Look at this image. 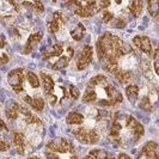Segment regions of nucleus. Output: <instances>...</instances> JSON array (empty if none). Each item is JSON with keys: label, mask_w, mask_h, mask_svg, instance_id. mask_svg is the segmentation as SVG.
Returning a JSON list of instances; mask_svg holds the SVG:
<instances>
[{"label": "nucleus", "mask_w": 159, "mask_h": 159, "mask_svg": "<svg viewBox=\"0 0 159 159\" xmlns=\"http://www.w3.org/2000/svg\"><path fill=\"white\" fill-rule=\"evenodd\" d=\"M97 54L101 61L105 65H114L119 62L121 56L132 53V49L120 37L112 35L111 32L103 34L97 41Z\"/></svg>", "instance_id": "nucleus-1"}, {"label": "nucleus", "mask_w": 159, "mask_h": 159, "mask_svg": "<svg viewBox=\"0 0 159 159\" xmlns=\"http://www.w3.org/2000/svg\"><path fill=\"white\" fill-rule=\"evenodd\" d=\"M99 86L103 89L105 95H107L105 98L99 99V101L97 102V104H98L99 107H115V105H117V104L122 103L123 97L121 95V92L112 85L111 83H109V80L104 81L103 84L99 85Z\"/></svg>", "instance_id": "nucleus-2"}, {"label": "nucleus", "mask_w": 159, "mask_h": 159, "mask_svg": "<svg viewBox=\"0 0 159 159\" xmlns=\"http://www.w3.org/2000/svg\"><path fill=\"white\" fill-rule=\"evenodd\" d=\"M73 4L79 6L74 11V13L80 17L86 18V17H92L101 10H105L110 5V1H101V2H96V1H84V2L73 1Z\"/></svg>", "instance_id": "nucleus-3"}, {"label": "nucleus", "mask_w": 159, "mask_h": 159, "mask_svg": "<svg viewBox=\"0 0 159 159\" xmlns=\"http://www.w3.org/2000/svg\"><path fill=\"white\" fill-rule=\"evenodd\" d=\"M73 135L78 141L85 145H92V143H98L99 140V135L97 134V132L93 129H89V128H78L73 130Z\"/></svg>", "instance_id": "nucleus-4"}, {"label": "nucleus", "mask_w": 159, "mask_h": 159, "mask_svg": "<svg viewBox=\"0 0 159 159\" xmlns=\"http://www.w3.org/2000/svg\"><path fill=\"white\" fill-rule=\"evenodd\" d=\"M47 147L52 152L55 153H74V145L64 138H57L54 140H50L47 143Z\"/></svg>", "instance_id": "nucleus-5"}, {"label": "nucleus", "mask_w": 159, "mask_h": 159, "mask_svg": "<svg viewBox=\"0 0 159 159\" xmlns=\"http://www.w3.org/2000/svg\"><path fill=\"white\" fill-rule=\"evenodd\" d=\"M25 79V71L24 68H17L8 73L7 83L13 91L16 92H22L23 91V83Z\"/></svg>", "instance_id": "nucleus-6"}, {"label": "nucleus", "mask_w": 159, "mask_h": 159, "mask_svg": "<svg viewBox=\"0 0 159 159\" xmlns=\"http://www.w3.org/2000/svg\"><path fill=\"white\" fill-rule=\"evenodd\" d=\"M105 70L110 72L111 74H114L121 84H128L133 79V73L130 71H127V70H122L121 67H119V64L105 65Z\"/></svg>", "instance_id": "nucleus-7"}, {"label": "nucleus", "mask_w": 159, "mask_h": 159, "mask_svg": "<svg viewBox=\"0 0 159 159\" xmlns=\"http://www.w3.org/2000/svg\"><path fill=\"white\" fill-rule=\"evenodd\" d=\"M92 57H93V48L91 46H85L83 48V50L80 52L78 59H77V68H78V71L85 70L89 65L92 62Z\"/></svg>", "instance_id": "nucleus-8"}, {"label": "nucleus", "mask_w": 159, "mask_h": 159, "mask_svg": "<svg viewBox=\"0 0 159 159\" xmlns=\"http://www.w3.org/2000/svg\"><path fill=\"white\" fill-rule=\"evenodd\" d=\"M133 43L138 49H140L143 54L151 55L152 54V43L147 36H135L133 39Z\"/></svg>", "instance_id": "nucleus-9"}, {"label": "nucleus", "mask_w": 159, "mask_h": 159, "mask_svg": "<svg viewBox=\"0 0 159 159\" xmlns=\"http://www.w3.org/2000/svg\"><path fill=\"white\" fill-rule=\"evenodd\" d=\"M127 126L132 129L135 140H140L145 134V129H143V125L140 122H138L133 116H128L127 117Z\"/></svg>", "instance_id": "nucleus-10"}, {"label": "nucleus", "mask_w": 159, "mask_h": 159, "mask_svg": "<svg viewBox=\"0 0 159 159\" xmlns=\"http://www.w3.org/2000/svg\"><path fill=\"white\" fill-rule=\"evenodd\" d=\"M42 36H43L42 32H35V34H31V35L29 36L28 41H26L25 46H24L23 54H30L32 50L39 46V43H40L41 40H42Z\"/></svg>", "instance_id": "nucleus-11"}, {"label": "nucleus", "mask_w": 159, "mask_h": 159, "mask_svg": "<svg viewBox=\"0 0 159 159\" xmlns=\"http://www.w3.org/2000/svg\"><path fill=\"white\" fill-rule=\"evenodd\" d=\"M64 23V17H62V13L60 12V11H57L55 12L54 15H53V18H52V20H49L48 22V30L50 32H53V34H55L60 30V28H61V25Z\"/></svg>", "instance_id": "nucleus-12"}, {"label": "nucleus", "mask_w": 159, "mask_h": 159, "mask_svg": "<svg viewBox=\"0 0 159 159\" xmlns=\"http://www.w3.org/2000/svg\"><path fill=\"white\" fill-rule=\"evenodd\" d=\"M157 148L158 145L154 141H148L145 143V146L143 147V154L145 156L146 159H159L158 153H157Z\"/></svg>", "instance_id": "nucleus-13"}, {"label": "nucleus", "mask_w": 159, "mask_h": 159, "mask_svg": "<svg viewBox=\"0 0 159 159\" xmlns=\"http://www.w3.org/2000/svg\"><path fill=\"white\" fill-rule=\"evenodd\" d=\"M24 102L28 103L32 109H35L36 111H42L44 108V99L41 97H30V96H25L23 98Z\"/></svg>", "instance_id": "nucleus-14"}, {"label": "nucleus", "mask_w": 159, "mask_h": 159, "mask_svg": "<svg viewBox=\"0 0 159 159\" xmlns=\"http://www.w3.org/2000/svg\"><path fill=\"white\" fill-rule=\"evenodd\" d=\"M67 52H68V55H64V56H60L59 57V60L56 61L55 64L53 65V70H55V71H59V70H62L65 67H67V65L70 62V60H71V57L73 56V49L71 47L67 48Z\"/></svg>", "instance_id": "nucleus-15"}, {"label": "nucleus", "mask_w": 159, "mask_h": 159, "mask_svg": "<svg viewBox=\"0 0 159 159\" xmlns=\"http://www.w3.org/2000/svg\"><path fill=\"white\" fill-rule=\"evenodd\" d=\"M40 75H41V80H42V85H43L44 92L47 93V96L52 95V91L54 89V80H53V78L49 74L44 73V72H41Z\"/></svg>", "instance_id": "nucleus-16"}, {"label": "nucleus", "mask_w": 159, "mask_h": 159, "mask_svg": "<svg viewBox=\"0 0 159 159\" xmlns=\"http://www.w3.org/2000/svg\"><path fill=\"white\" fill-rule=\"evenodd\" d=\"M64 53V46L61 43H56L54 44L50 50H44L43 52V59H49L53 56H61Z\"/></svg>", "instance_id": "nucleus-17"}, {"label": "nucleus", "mask_w": 159, "mask_h": 159, "mask_svg": "<svg viewBox=\"0 0 159 159\" xmlns=\"http://www.w3.org/2000/svg\"><path fill=\"white\" fill-rule=\"evenodd\" d=\"M20 112L24 114V116H25V122H26L28 125H42V121H41L36 115H34L30 110H28L26 108L20 107Z\"/></svg>", "instance_id": "nucleus-18"}, {"label": "nucleus", "mask_w": 159, "mask_h": 159, "mask_svg": "<svg viewBox=\"0 0 159 159\" xmlns=\"http://www.w3.org/2000/svg\"><path fill=\"white\" fill-rule=\"evenodd\" d=\"M13 145L16 147L17 152L19 154H24V150H25V143H24V135L22 133H13V138H12Z\"/></svg>", "instance_id": "nucleus-19"}, {"label": "nucleus", "mask_w": 159, "mask_h": 159, "mask_svg": "<svg viewBox=\"0 0 159 159\" xmlns=\"http://www.w3.org/2000/svg\"><path fill=\"white\" fill-rule=\"evenodd\" d=\"M20 107L18 103H13L8 107L7 109L5 110V114H6V117L10 120H16L18 119L19 114H20Z\"/></svg>", "instance_id": "nucleus-20"}, {"label": "nucleus", "mask_w": 159, "mask_h": 159, "mask_svg": "<svg viewBox=\"0 0 159 159\" xmlns=\"http://www.w3.org/2000/svg\"><path fill=\"white\" fill-rule=\"evenodd\" d=\"M84 121V116L80 114V112L77 111H72L67 115L66 117V122L68 125H81Z\"/></svg>", "instance_id": "nucleus-21"}, {"label": "nucleus", "mask_w": 159, "mask_h": 159, "mask_svg": "<svg viewBox=\"0 0 159 159\" xmlns=\"http://www.w3.org/2000/svg\"><path fill=\"white\" fill-rule=\"evenodd\" d=\"M126 95H127L129 102L134 104L138 99V95H139V86L136 85H128L126 88Z\"/></svg>", "instance_id": "nucleus-22"}, {"label": "nucleus", "mask_w": 159, "mask_h": 159, "mask_svg": "<svg viewBox=\"0 0 159 159\" xmlns=\"http://www.w3.org/2000/svg\"><path fill=\"white\" fill-rule=\"evenodd\" d=\"M97 98H98V96H97L96 90L86 88L84 95H83V102L84 103H95V102H97Z\"/></svg>", "instance_id": "nucleus-23"}, {"label": "nucleus", "mask_w": 159, "mask_h": 159, "mask_svg": "<svg viewBox=\"0 0 159 159\" xmlns=\"http://www.w3.org/2000/svg\"><path fill=\"white\" fill-rule=\"evenodd\" d=\"M143 8V1H132L129 2V11L133 16L138 18V17L141 15Z\"/></svg>", "instance_id": "nucleus-24"}, {"label": "nucleus", "mask_w": 159, "mask_h": 159, "mask_svg": "<svg viewBox=\"0 0 159 159\" xmlns=\"http://www.w3.org/2000/svg\"><path fill=\"white\" fill-rule=\"evenodd\" d=\"M107 77L103 75V74H97L96 77H92L90 81L88 83V88L90 89H93L95 90L97 86H99V85H102L104 81H107Z\"/></svg>", "instance_id": "nucleus-25"}, {"label": "nucleus", "mask_w": 159, "mask_h": 159, "mask_svg": "<svg viewBox=\"0 0 159 159\" xmlns=\"http://www.w3.org/2000/svg\"><path fill=\"white\" fill-rule=\"evenodd\" d=\"M85 31H86L85 26H84L81 23H79L78 25H77V28H75L74 30H72V31H71L72 39H73V40H75V41H80L83 37H84Z\"/></svg>", "instance_id": "nucleus-26"}, {"label": "nucleus", "mask_w": 159, "mask_h": 159, "mask_svg": "<svg viewBox=\"0 0 159 159\" xmlns=\"http://www.w3.org/2000/svg\"><path fill=\"white\" fill-rule=\"evenodd\" d=\"M90 156L93 157L95 159H114L112 156H110V153H108L104 150H99V148H96V150H91L90 151Z\"/></svg>", "instance_id": "nucleus-27"}, {"label": "nucleus", "mask_w": 159, "mask_h": 159, "mask_svg": "<svg viewBox=\"0 0 159 159\" xmlns=\"http://www.w3.org/2000/svg\"><path fill=\"white\" fill-rule=\"evenodd\" d=\"M26 80L29 81V84H30V86L34 89H37L40 88V79H39V77L34 73V72H26Z\"/></svg>", "instance_id": "nucleus-28"}, {"label": "nucleus", "mask_w": 159, "mask_h": 159, "mask_svg": "<svg viewBox=\"0 0 159 159\" xmlns=\"http://www.w3.org/2000/svg\"><path fill=\"white\" fill-rule=\"evenodd\" d=\"M121 129H122L121 123H120V122H117V121H116V119H115V120H114V122L111 123V127H110V135L114 136V138L119 136Z\"/></svg>", "instance_id": "nucleus-29"}, {"label": "nucleus", "mask_w": 159, "mask_h": 159, "mask_svg": "<svg viewBox=\"0 0 159 159\" xmlns=\"http://www.w3.org/2000/svg\"><path fill=\"white\" fill-rule=\"evenodd\" d=\"M22 5H23V6H30V7L34 8L37 13H41V12L44 11V6H43V4H42L41 1H35V2H23Z\"/></svg>", "instance_id": "nucleus-30"}, {"label": "nucleus", "mask_w": 159, "mask_h": 159, "mask_svg": "<svg viewBox=\"0 0 159 159\" xmlns=\"http://www.w3.org/2000/svg\"><path fill=\"white\" fill-rule=\"evenodd\" d=\"M159 11V2L158 1H150L148 2V13L151 15L152 17H157Z\"/></svg>", "instance_id": "nucleus-31"}, {"label": "nucleus", "mask_w": 159, "mask_h": 159, "mask_svg": "<svg viewBox=\"0 0 159 159\" xmlns=\"http://www.w3.org/2000/svg\"><path fill=\"white\" fill-rule=\"evenodd\" d=\"M140 108L143 109V110H151V101H150V98L148 97H143V99H141V102H140Z\"/></svg>", "instance_id": "nucleus-32"}, {"label": "nucleus", "mask_w": 159, "mask_h": 159, "mask_svg": "<svg viewBox=\"0 0 159 159\" xmlns=\"http://www.w3.org/2000/svg\"><path fill=\"white\" fill-rule=\"evenodd\" d=\"M70 96H71L72 99H78L80 97V91L78 90V88L77 86H74V85H71L70 86Z\"/></svg>", "instance_id": "nucleus-33"}, {"label": "nucleus", "mask_w": 159, "mask_h": 159, "mask_svg": "<svg viewBox=\"0 0 159 159\" xmlns=\"http://www.w3.org/2000/svg\"><path fill=\"white\" fill-rule=\"evenodd\" d=\"M112 18H114V15H112L111 12H109V11L104 10L103 11V22L104 23H109Z\"/></svg>", "instance_id": "nucleus-34"}, {"label": "nucleus", "mask_w": 159, "mask_h": 159, "mask_svg": "<svg viewBox=\"0 0 159 159\" xmlns=\"http://www.w3.org/2000/svg\"><path fill=\"white\" fill-rule=\"evenodd\" d=\"M46 158L47 159H60L59 158V156L56 154L55 152H46Z\"/></svg>", "instance_id": "nucleus-35"}, {"label": "nucleus", "mask_w": 159, "mask_h": 159, "mask_svg": "<svg viewBox=\"0 0 159 159\" xmlns=\"http://www.w3.org/2000/svg\"><path fill=\"white\" fill-rule=\"evenodd\" d=\"M8 150V145L5 141H2V140H0V152H5Z\"/></svg>", "instance_id": "nucleus-36"}, {"label": "nucleus", "mask_w": 159, "mask_h": 159, "mask_svg": "<svg viewBox=\"0 0 159 159\" xmlns=\"http://www.w3.org/2000/svg\"><path fill=\"white\" fill-rule=\"evenodd\" d=\"M6 62H8V56L7 55H2L0 56V66L5 65Z\"/></svg>", "instance_id": "nucleus-37"}, {"label": "nucleus", "mask_w": 159, "mask_h": 159, "mask_svg": "<svg viewBox=\"0 0 159 159\" xmlns=\"http://www.w3.org/2000/svg\"><path fill=\"white\" fill-rule=\"evenodd\" d=\"M0 130H7V127L5 125V122L0 119Z\"/></svg>", "instance_id": "nucleus-38"}, {"label": "nucleus", "mask_w": 159, "mask_h": 159, "mask_svg": "<svg viewBox=\"0 0 159 159\" xmlns=\"http://www.w3.org/2000/svg\"><path fill=\"white\" fill-rule=\"evenodd\" d=\"M5 42H6V39H5L2 35H0V48H4Z\"/></svg>", "instance_id": "nucleus-39"}, {"label": "nucleus", "mask_w": 159, "mask_h": 159, "mask_svg": "<svg viewBox=\"0 0 159 159\" xmlns=\"http://www.w3.org/2000/svg\"><path fill=\"white\" fill-rule=\"evenodd\" d=\"M154 71H156V74H158L159 71H158V57H156L154 59Z\"/></svg>", "instance_id": "nucleus-40"}, {"label": "nucleus", "mask_w": 159, "mask_h": 159, "mask_svg": "<svg viewBox=\"0 0 159 159\" xmlns=\"http://www.w3.org/2000/svg\"><path fill=\"white\" fill-rule=\"evenodd\" d=\"M117 159H130V157L127 156V154H125V153H120Z\"/></svg>", "instance_id": "nucleus-41"}, {"label": "nucleus", "mask_w": 159, "mask_h": 159, "mask_svg": "<svg viewBox=\"0 0 159 159\" xmlns=\"http://www.w3.org/2000/svg\"><path fill=\"white\" fill-rule=\"evenodd\" d=\"M10 4H11V5H13V7L16 8L17 12H19V11H20V10H19V6H18V4H17V2H13V1H10Z\"/></svg>", "instance_id": "nucleus-42"}, {"label": "nucleus", "mask_w": 159, "mask_h": 159, "mask_svg": "<svg viewBox=\"0 0 159 159\" xmlns=\"http://www.w3.org/2000/svg\"><path fill=\"white\" fill-rule=\"evenodd\" d=\"M84 159H95V158H93V157H91V156L89 154V156H86V157H85Z\"/></svg>", "instance_id": "nucleus-43"}, {"label": "nucleus", "mask_w": 159, "mask_h": 159, "mask_svg": "<svg viewBox=\"0 0 159 159\" xmlns=\"http://www.w3.org/2000/svg\"><path fill=\"white\" fill-rule=\"evenodd\" d=\"M28 159H41V158H39V157H29Z\"/></svg>", "instance_id": "nucleus-44"}, {"label": "nucleus", "mask_w": 159, "mask_h": 159, "mask_svg": "<svg viewBox=\"0 0 159 159\" xmlns=\"http://www.w3.org/2000/svg\"><path fill=\"white\" fill-rule=\"evenodd\" d=\"M73 159H78V158H77V157H73Z\"/></svg>", "instance_id": "nucleus-45"}]
</instances>
